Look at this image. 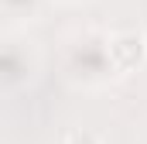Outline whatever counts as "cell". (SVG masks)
I'll return each instance as SVG.
<instances>
[{
  "label": "cell",
  "mask_w": 147,
  "mask_h": 144,
  "mask_svg": "<svg viewBox=\"0 0 147 144\" xmlns=\"http://www.w3.org/2000/svg\"><path fill=\"white\" fill-rule=\"evenodd\" d=\"M69 72L75 79H86V82H96L103 75H110V52H106V38L86 35L82 41H75L72 52H69Z\"/></svg>",
  "instance_id": "cell-1"
},
{
  "label": "cell",
  "mask_w": 147,
  "mask_h": 144,
  "mask_svg": "<svg viewBox=\"0 0 147 144\" xmlns=\"http://www.w3.org/2000/svg\"><path fill=\"white\" fill-rule=\"evenodd\" d=\"M106 52H110L113 72H134L147 58V38L137 31H120V35L106 38Z\"/></svg>",
  "instance_id": "cell-2"
},
{
  "label": "cell",
  "mask_w": 147,
  "mask_h": 144,
  "mask_svg": "<svg viewBox=\"0 0 147 144\" xmlns=\"http://www.w3.org/2000/svg\"><path fill=\"white\" fill-rule=\"evenodd\" d=\"M34 62L31 55L21 48V45H10V41H0V89H17L31 79Z\"/></svg>",
  "instance_id": "cell-3"
},
{
  "label": "cell",
  "mask_w": 147,
  "mask_h": 144,
  "mask_svg": "<svg viewBox=\"0 0 147 144\" xmlns=\"http://www.w3.org/2000/svg\"><path fill=\"white\" fill-rule=\"evenodd\" d=\"M38 7H41V0H0V10L10 17H31Z\"/></svg>",
  "instance_id": "cell-4"
},
{
  "label": "cell",
  "mask_w": 147,
  "mask_h": 144,
  "mask_svg": "<svg viewBox=\"0 0 147 144\" xmlns=\"http://www.w3.org/2000/svg\"><path fill=\"white\" fill-rule=\"evenodd\" d=\"M65 144H99V137H96L92 130H82V127H79V130H72V134L65 137Z\"/></svg>",
  "instance_id": "cell-5"
}]
</instances>
